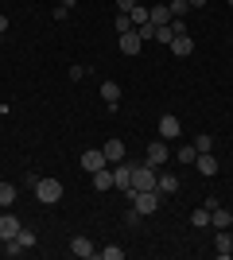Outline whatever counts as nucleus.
Here are the masks:
<instances>
[{"instance_id":"nucleus-1","label":"nucleus","mask_w":233,"mask_h":260,"mask_svg":"<svg viewBox=\"0 0 233 260\" xmlns=\"http://www.w3.org/2000/svg\"><path fill=\"white\" fill-rule=\"evenodd\" d=\"M132 210L140 217H148V214H155V210H159V202H163V194H159V190H132Z\"/></svg>"},{"instance_id":"nucleus-2","label":"nucleus","mask_w":233,"mask_h":260,"mask_svg":"<svg viewBox=\"0 0 233 260\" xmlns=\"http://www.w3.org/2000/svg\"><path fill=\"white\" fill-rule=\"evenodd\" d=\"M155 167L152 163H136L132 167V190H155Z\"/></svg>"},{"instance_id":"nucleus-3","label":"nucleus","mask_w":233,"mask_h":260,"mask_svg":"<svg viewBox=\"0 0 233 260\" xmlns=\"http://www.w3.org/2000/svg\"><path fill=\"white\" fill-rule=\"evenodd\" d=\"M35 198H39L43 206H55L58 198H62V183H58V179H39V186H35Z\"/></svg>"},{"instance_id":"nucleus-4","label":"nucleus","mask_w":233,"mask_h":260,"mask_svg":"<svg viewBox=\"0 0 233 260\" xmlns=\"http://www.w3.org/2000/svg\"><path fill=\"white\" fill-rule=\"evenodd\" d=\"M132 167H136V163H128V159L113 163V186L124 190V194H132Z\"/></svg>"},{"instance_id":"nucleus-5","label":"nucleus","mask_w":233,"mask_h":260,"mask_svg":"<svg viewBox=\"0 0 233 260\" xmlns=\"http://www.w3.org/2000/svg\"><path fill=\"white\" fill-rule=\"evenodd\" d=\"M117 47H121V54H140L144 35L136 31V27H132V31H121V35H117Z\"/></svg>"},{"instance_id":"nucleus-6","label":"nucleus","mask_w":233,"mask_h":260,"mask_svg":"<svg viewBox=\"0 0 233 260\" xmlns=\"http://www.w3.org/2000/svg\"><path fill=\"white\" fill-rule=\"evenodd\" d=\"M155 128H159V140H175L179 132H183V124H179L175 113H163V117L155 120Z\"/></svg>"},{"instance_id":"nucleus-7","label":"nucleus","mask_w":233,"mask_h":260,"mask_svg":"<svg viewBox=\"0 0 233 260\" xmlns=\"http://www.w3.org/2000/svg\"><path fill=\"white\" fill-rule=\"evenodd\" d=\"M101 167H109V159H105V152H101V148H93V152L82 155V171H86V175L101 171Z\"/></svg>"},{"instance_id":"nucleus-8","label":"nucleus","mask_w":233,"mask_h":260,"mask_svg":"<svg viewBox=\"0 0 233 260\" xmlns=\"http://www.w3.org/2000/svg\"><path fill=\"white\" fill-rule=\"evenodd\" d=\"M167 159H171V152H167V140H152V144H148V163H152V167H163Z\"/></svg>"},{"instance_id":"nucleus-9","label":"nucleus","mask_w":233,"mask_h":260,"mask_svg":"<svg viewBox=\"0 0 233 260\" xmlns=\"http://www.w3.org/2000/svg\"><path fill=\"white\" fill-rule=\"evenodd\" d=\"M20 229H23V221L16 214H0V241H12Z\"/></svg>"},{"instance_id":"nucleus-10","label":"nucleus","mask_w":233,"mask_h":260,"mask_svg":"<svg viewBox=\"0 0 233 260\" xmlns=\"http://www.w3.org/2000/svg\"><path fill=\"white\" fill-rule=\"evenodd\" d=\"M148 20H152V27H167L175 16H171V8H167V4H148Z\"/></svg>"},{"instance_id":"nucleus-11","label":"nucleus","mask_w":233,"mask_h":260,"mask_svg":"<svg viewBox=\"0 0 233 260\" xmlns=\"http://www.w3.org/2000/svg\"><path fill=\"white\" fill-rule=\"evenodd\" d=\"M70 252H74L78 260H89V256H97V249H93V241H89V237H74V241H70Z\"/></svg>"},{"instance_id":"nucleus-12","label":"nucleus","mask_w":233,"mask_h":260,"mask_svg":"<svg viewBox=\"0 0 233 260\" xmlns=\"http://www.w3.org/2000/svg\"><path fill=\"white\" fill-rule=\"evenodd\" d=\"M194 167H198V175H206V179H214V175H218V155H210V152H198V159H194Z\"/></svg>"},{"instance_id":"nucleus-13","label":"nucleus","mask_w":233,"mask_h":260,"mask_svg":"<svg viewBox=\"0 0 233 260\" xmlns=\"http://www.w3.org/2000/svg\"><path fill=\"white\" fill-rule=\"evenodd\" d=\"M89 179H93V190H101V194L113 190V163H109V167H101V171H93Z\"/></svg>"},{"instance_id":"nucleus-14","label":"nucleus","mask_w":233,"mask_h":260,"mask_svg":"<svg viewBox=\"0 0 233 260\" xmlns=\"http://www.w3.org/2000/svg\"><path fill=\"white\" fill-rule=\"evenodd\" d=\"M171 51H175L179 58H190V54H194V39H190L187 31H183V35H175V39H171Z\"/></svg>"},{"instance_id":"nucleus-15","label":"nucleus","mask_w":233,"mask_h":260,"mask_svg":"<svg viewBox=\"0 0 233 260\" xmlns=\"http://www.w3.org/2000/svg\"><path fill=\"white\" fill-rule=\"evenodd\" d=\"M101 152H105V159H109V163H121V159H124V144L113 136V140L101 144Z\"/></svg>"},{"instance_id":"nucleus-16","label":"nucleus","mask_w":233,"mask_h":260,"mask_svg":"<svg viewBox=\"0 0 233 260\" xmlns=\"http://www.w3.org/2000/svg\"><path fill=\"white\" fill-rule=\"evenodd\" d=\"M229 249H233V237H229V229H218V237H214V252L222 260H229Z\"/></svg>"},{"instance_id":"nucleus-17","label":"nucleus","mask_w":233,"mask_h":260,"mask_svg":"<svg viewBox=\"0 0 233 260\" xmlns=\"http://www.w3.org/2000/svg\"><path fill=\"white\" fill-rule=\"evenodd\" d=\"M101 98H105L109 109H117L121 105V86H117V82H101Z\"/></svg>"},{"instance_id":"nucleus-18","label":"nucleus","mask_w":233,"mask_h":260,"mask_svg":"<svg viewBox=\"0 0 233 260\" xmlns=\"http://www.w3.org/2000/svg\"><path fill=\"white\" fill-rule=\"evenodd\" d=\"M210 225L214 229H229L233 225V214H229V210H222V206H214L210 210Z\"/></svg>"},{"instance_id":"nucleus-19","label":"nucleus","mask_w":233,"mask_h":260,"mask_svg":"<svg viewBox=\"0 0 233 260\" xmlns=\"http://www.w3.org/2000/svg\"><path fill=\"white\" fill-rule=\"evenodd\" d=\"M155 190H159V194H175V190H179V179H175V175H159V179H155Z\"/></svg>"},{"instance_id":"nucleus-20","label":"nucleus","mask_w":233,"mask_h":260,"mask_svg":"<svg viewBox=\"0 0 233 260\" xmlns=\"http://www.w3.org/2000/svg\"><path fill=\"white\" fill-rule=\"evenodd\" d=\"M12 202H16V186H12V183H0V210H8Z\"/></svg>"},{"instance_id":"nucleus-21","label":"nucleus","mask_w":233,"mask_h":260,"mask_svg":"<svg viewBox=\"0 0 233 260\" xmlns=\"http://www.w3.org/2000/svg\"><path fill=\"white\" fill-rule=\"evenodd\" d=\"M190 225H194V229H206V225H210V210L198 206L194 214H190Z\"/></svg>"},{"instance_id":"nucleus-22","label":"nucleus","mask_w":233,"mask_h":260,"mask_svg":"<svg viewBox=\"0 0 233 260\" xmlns=\"http://www.w3.org/2000/svg\"><path fill=\"white\" fill-rule=\"evenodd\" d=\"M128 20H132V27H144V23H152V20H148V8H144V4H136V8L128 12Z\"/></svg>"},{"instance_id":"nucleus-23","label":"nucleus","mask_w":233,"mask_h":260,"mask_svg":"<svg viewBox=\"0 0 233 260\" xmlns=\"http://www.w3.org/2000/svg\"><path fill=\"white\" fill-rule=\"evenodd\" d=\"M167 8H171V16H175V20H183V16L190 12V0H171Z\"/></svg>"},{"instance_id":"nucleus-24","label":"nucleus","mask_w":233,"mask_h":260,"mask_svg":"<svg viewBox=\"0 0 233 260\" xmlns=\"http://www.w3.org/2000/svg\"><path fill=\"white\" fill-rule=\"evenodd\" d=\"M198 159V148H194V144H183V148H179V163H194Z\"/></svg>"},{"instance_id":"nucleus-25","label":"nucleus","mask_w":233,"mask_h":260,"mask_svg":"<svg viewBox=\"0 0 233 260\" xmlns=\"http://www.w3.org/2000/svg\"><path fill=\"white\" fill-rule=\"evenodd\" d=\"M97 256H105V260H121V256H124V249H117V245H105Z\"/></svg>"},{"instance_id":"nucleus-26","label":"nucleus","mask_w":233,"mask_h":260,"mask_svg":"<svg viewBox=\"0 0 233 260\" xmlns=\"http://www.w3.org/2000/svg\"><path fill=\"white\" fill-rule=\"evenodd\" d=\"M121 31H132V20H128V12H117V35Z\"/></svg>"},{"instance_id":"nucleus-27","label":"nucleus","mask_w":233,"mask_h":260,"mask_svg":"<svg viewBox=\"0 0 233 260\" xmlns=\"http://www.w3.org/2000/svg\"><path fill=\"white\" fill-rule=\"evenodd\" d=\"M4 252H8V256H20V252H23L20 237H12V241H4Z\"/></svg>"},{"instance_id":"nucleus-28","label":"nucleus","mask_w":233,"mask_h":260,"mask_svg":"<svg viewBox=\"0 0 233 260\" xmlns=\"http://www.w3.org/2000/svg\"><path fill=\"white\" fill-rule=\"evenodd\" d=\"M194 148H198V152H210V132H198V136H194Z\"/></svg>"},{"instance_id":"nucleus-29","label":"nucleus","mask_w":233,"mask_h":260,"mask_svg":"<svg viewBox=\"0 0 233 260\" xmlns=\"http://www.w3.org/2000/svg\"><path fill=\"white\" fill-rule=\"evenodd\" d=\"M16 237H20V245H23V249H31V245H35V233H31V229H20Z\"/></svg>"},{"instance_id":"nucleus-30","label":"nucleus","mask_w":233,"mask_h":260,"mask_svg":"<svg viewBox=\"0 0 233 260\" xmlns=\"http://www.w3.org/2000/svg\"><path fill=\"white\" fill-rule=\"evenodd\" d=\"M82 78H86V66L74 62V66H70V82H82Z\"/></svg>"},{"instance_id":"nucleus-31","label":"nucleus","mask_w":233,"mask_h":260,"mask_svg":"<svg viewBox=\"0 0 233 260\" xmlns=\"http://www.w3.org/2000/svg\"><path fill=\"white\" fill-rule=\"evenodd\" d=\"M136 4H140V0H117V12H132Z\"/></svg>"},{"instance_id":"nucleus-32","label":"nucleus","mask_w":233,"mask_h":260,"mask_svg":"<svg viewBox=\"0 0 233 260\" xmlns=\"http://www.w3.org/2000/svg\"><path fill=\"white\" fill-rule=\"evenodd\" d=\"M23 186H31V190H35V186H39V175L27 171V175H23Z\"/></svg>"},{"instance_id":"nucleus-33","label":"nucleus","mask_w":233,"mask_h":260,"mask_svg":"<svg viewBox=\"0 0 233 260\" xmlns=\"http://www.w3.org/2000/svg\"><path fill=\"white\" fill-rule=\"evenodd\" d=\"M8 31V16H0V35Z\"/></svg>"},{"instance_id":"nucleus-34","label":"nucleus","mask_w":233,"mask_h":260,"mask_svg":"<svg viewBox=\"0 0 233 260\" xmlns=\"http://www.w3.org/2000/svg\"><path fill=\"white\" fill-rule=\"evenodd\" d=\"M58 4H62V8H74V4H78V0H58Z\"/></svg>"},{"instance_id":"nucleus-35","label":"nucleus","mask_w":233,"mask_h":260,"mask_svg":"<svg viewBox=\"0 0 233 260\" xmlns=\"http://www.w3.org/2000/svg\"><path fill=\"white\" fill-rule=\"evenodd\" d=\"M202 4H206V0H190V8H202Z\"/></svg>"},{"instance_id":"nucleus-36","label":"nucleus","mask_w":233,"mask_h":260,"mask_svg":"<svg viewBox=\"0 0 233 260\" xmlns=\"http://www.w3.org/2000/svg\"><path fill=\"white\" fill-rule=\"evenodd\" d=\"M229 260H233V249H229Z\"/></svg>"},{"instance_id":"nucleus-37","label":"nucleus","mask_w":233,"mask_h":260,"mask_svg":"<svg viewBox=\"0 0 233 260\" xmlns=\"http://www.w3.org/2000/svg\"><path fill=\"white\" fill-rule=\"evenodd\" d=\"M225 4H233V0H225Z\"/></svg>"}]
</instances>
